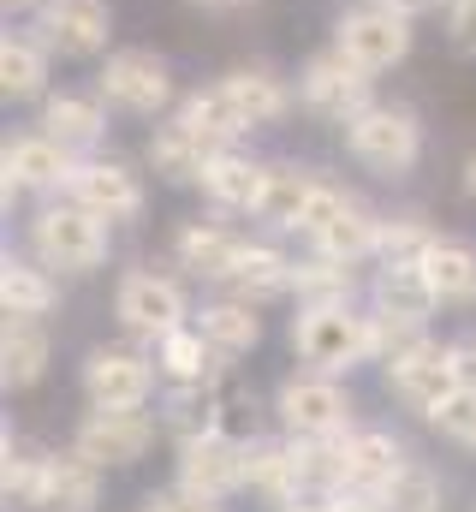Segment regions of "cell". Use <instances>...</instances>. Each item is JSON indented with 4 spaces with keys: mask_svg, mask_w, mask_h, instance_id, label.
Wrapping results in <instances>:
<instances>
[{
    "mask_svg": "<svg viewBox=\"0 0 476 512\" xmlns=\"http://www.w3.org/2000/svg\"><path fill=\"white\" fill-rule=\"evenodd\" d=\"M447 42L453 54H476V0H447Z\"/></svg>",
    "mask_w": 476,
    "mask_h": 512,
    "instance_id": "f6af8a7d",
    "label": "cell"
},
{
    "mask_svg": "<svg viewBox=\"0 0 476 512\" xmlns=\"http://www.w3.org/2000/svg\"><path fill=\"white\" fill-rule=\"evenodd\" d=\"M268 417L274 429L298 435V441H334V435H352L357 423V393L346 387V376H322V370H292L280 376L268 393Z\"/></svg>",
    "mask_w": 476,
    "mask_h": 512,
    "instance_id": "3957f363",
    "label": "cell"
},
{
    "mask_svg": "<svg viewBox=\"0 0 476 512\" xmlns=\"http://www.w3.org/2000/svg\"><path fill=\"white\" fill-rule=\"evenodd\" d=\"M173 483L185 495H203L215 507H227L244 495V441L209 429V435H191V441H173Z\"/></svg>",
    "mask_w": 476,
    "mask_h": 512,
    "instance_id": "4fadbf2b",
    "label": "cell"
},
{
    "mask_svg": "<svg viewBox=\"0 0 476 512\" xmlns=\"http://www.w3.org/2000/svg\"><path fill=\"white\" fill-rule=\"evenodd\" d=\"M465 382L459 376V358H453V340H423V346H411L405 358H393V364H381V387H387V399L393 405H405V411H417V417H429L453 387Z\"/></svg>",
    "mask_w": 476,
    "mask_h": 512,
    "instance_id": "5bb4252c",
    "label": "cell"
},
{
    "mask_svg": "<svg viewBox=\"0 0 476 512\" xmlns=\"http://www.w3.org/2000/svg\"><path fill=\"white\" fill-rule=\"evenodd\" d=\"M72 167H78V155L66 143H54L42 126L12 131L0 143V209L12 215L18 197H60L66 179H72Z\"/></svg>",
    "mask_w": 476,
    "mask_h": 512,
    "instance_id": "9c48e42d",
    "label": "cell"
},
{
    "mask_svg": "<svg viewBox=\"0 0 476 512\" xmlns=\"http://www.w3.org/2000/svg\"><path fill=\"white\" fill-rule=\"evenodd\" d=\"M369 298V280H357L352 262H340V256H322V251H298L292 262V310H304V304H363Z\"/></svg>",
    "mask_w": 476,
    "mask_h": 512,
    "instance_id": "f546056e",
    "label": "cell"
},
{
    "mask_svg": "<svg viewBox=\"0 0 476 512\" xmlns=\"http://www.w3.org/2000/svg\"><path fill=\"white\" fill-rule=\"evenodd\" d=\"M203 6H238V0H203Z\"/></svg>",
    "mask_w": 476,
    "mask_h": 512,
    "instance_id": "816d5d0a",
    "label": "cell"
},
{
    "mask_svg": "<svg viewBox=\"0 0 476 512\" xmlns=\"http://www.w3.org/2000/svg\"><path fill=\"white\" fill-rule=\"evenodd\" d=\"M363 304L369 310H393V316H417V322H435V310H441L423 262H375Z\"/></svg>",
    "mask_w": 476,
    "mask_h": 512,
    "instance_id": "4dcf8cb0",
    "label": "cell"
},
{
    "mask_svg": "<svg viewBox=\"0 0 476 512\" xmlns=\"http://www.w3.org/2000/svg\"><path fill=\"white\" fill-rule=\"evenodd\" d=\"M244 495L256 507L280 512L304 501V477H298V441L286 429H262L256 441H244Z\"/></svg>",
    "mask_w": 476,
    "mask_h": 512,
    "instance_id": "e0dca14e",
    "label": "cell"
},
{
    "mask_svg": "<svg viewBox=\"0 0 476 512\" xmlns=\"http://www.w3.org/2000/svg\"><path fill=\"white\" fill-rule=\"evenodd\" d=\"M381 221L387 215H375L363 197H352L316 239H304L310 251H322V256H340V262H352V268H363V262H375V245H381Z\"/></svg>",
    "mask_w": 476,
    "mask_h": 512,
    "instance_id": "836d02e7",
    "label": "cell"
},
{
    "mask_svg": "<svg viewBox=\"0 0 476 512\" xmlns=\"http://www.w3.org/2000/svg\"><path fill=\"white\" fill-rule=\"evenodd\" d=\"M441 227H429V215H387L381 221V245H375V262H423L429 245H435Z\"/></svg>",
    "mask_w": 476,
    "mask_h": 512,
    "instance_id": "ab89813d",
    "label": "cell"
},
{
    "mask_svg": "<svg viewBox=\"0 0 476 512\" xmlns=\"http://www.w3.org/2000/svg\"><path fill=\"white\" fill-rule=\"evenodd\" d=\"M352 197H357V191L346 185V179L322 173V179H316V191H310V209H304V221H298V239H316V233H322L346 203H352Z\"/></svg>",
    "mask_w": 476,
    "mask_h": 512,
    "instance_id": "7bdbcfd3",
    "label": "cell"
},
{
    "mask_svg": "<svg viewBox=\"0 0 476 512\" xmlns=\"http://www.w3.org/2000/svg\"><path fill=\"white\" fill-rule=\"evenodd\" d=\"M96 96L114 114H131V120H167L179 108L173 66L155 48H108L102 54V72H96Z\"/></svg>",
    "mask_w": 476,
    "mask_h": 512,
    "instance_id": "8992f818",
    "label": "cell"
},
{
    "mask_svg": "<svg viewBox=\"0 0 476 512\" xmlns=\"http://www.w3.org/2000/svg\"><path fill=\"white\" fill-rule=\"evenodd\" d=\"M102 501H108V471L96 459H84L72 441L48 447L42 489H36V507L30 512H96Z\"/></svg>",
    "mask_w": 476,
    "mask_h": 512,
    "instance_id": "d6986e66",
    "label": "cell"
},
{
    "mask_svg": "<svg viewBox=\"0 0 476 512\" xmlns=\"http://www.w3.org/2000/svg\"><path fill=\"white\" fill-rule=\"evenodd\" d=\"M60 310V274L42 268L36 256H0V316H30V322H48Z\"/></svg>",
    "mask_w": 476,
    "mask_h": 512,
    "instance_id": "f1b7e54d",
    "label": "cell"
},
{
    "mask_svg": "<svg viewBox=\"0 0 476 512\" xmlns=\"http://www.w3.org/2000/svg\"><path fill=\"white\" fill-rule=\"evenodd\" d=\"M453 358H459V376H465V382H476V328L453 334Z\"/></svg>",
    "mask_w": 476,
    "mask_h": 512,
    "instance_id": "bcb514c9",
    "label": "cell"
},
{
    "mask_svg": "<svg viewBox=\"0 0 476 512\" xmlns=\"http://www.w3.org/2000/svg\"><path fill=\"white\" fill-rule=\"evenodd\" d=\"M262 411H268L262 393L244 382V370L233 364V370L215 382V429L233 435V441H256V435H262Z\"/></svg>",
    "mask_w": 476,
    "mask_h": 512,
    "instance_id": "f35d334b",
    "label": "cell"
},
{
    "mask_svg": "<svg viewBox=\"0 0 476 512\" xmlns=\"http://www.w3.org/2000/svg\"><path fill=\"white\" fill-rule=\"evenodd\" d=\"M66 197H78L84 209H96L114 227H137L149 215V179L119 155H78V167L66 179Z\"/></svg>",
    "mask_w": 476,
    "mask_h": 512,
    "instance_id": "7c38bea8",
    "label": "cell"
},
{
    "mask_svg": "<svg viewBox=\"0 0 476 512\" xmlns=\"http://www.w3.org/2000/svg\"><path fill=\"white\" fill-rule=\"evenodd\" d=\"M286 346L304 370L322 376H357L363 364H375L369 346V304H304L286 322Z\"/></svg>",
    "mask_w": 476,
    "mask_h": 512,
    "instance_id": "7a4b0ae2",
    "label": "cell"
},
{
    "mask_svg": "<svg viewBox=\"0 0 476 512\" xmlns=\"http://www.w3.org/2000/svg\"><path fill=\"white\" fill-rule=\"evenodd\" d=\"M369 102H375V72H363L340 42L316 48V54L298 66V108H304L310 120L346 131Z\"/></svg>",
    "mask_w": 476,
    "mask_h": 512,
    "instance_id": "52a82bcc",
    "label": "cell"
},
{
    "mask_svg": "<svg viewBox=\"0 0 476 512\" xmlns=\"http://www.w3.org/2000/svg\"><path fill=\"white\" fill-rule=\"evenodd\" d=\"M137 512H227V507H215V501H203V495H185L179 483H167V489H149Z\"/></svg>",
    "mask_w": 476,
    "mask_h": 512,
    "instance_id": "ee69618b",
    "label": "cell"
},
{
    "mask_svg": "<svg viewBox=\"0 0 476 512\" xmlns=\"http://www.w3.org/2000/svg\"><path fill=\"white\" fill-rule=\"evenodd\" d=\"M441 441H453V447H471L476 453V382H459L429 417H423Z\"/></svg>",
    "mask_w": 476,
    "mask_h": 512,
    "instance_id": "b9f144b4",
    "label": "cell"
},
{
    "mask_svg": "<svg viewBox=\"0 0 476 512\" xmlns=\"http://www.w3.org/2000/svg\"><path fill=\"white\" fill-rule=\"evenodd\" d=\"M292 262H298V256L286 251L274 233H268V239H244V251H238V262H233V274H227L221 292H233L244 304L268 310V304L292 298Z\"/></svg>",
    "mask_w": 476,
    "mask_h": 512,
    "instance_id": "603a6c76",
    "label": "cell"
},
{
    "mask_svg": "<svg viewBox=\"0 0 476 512\" xmlns=\"http://www.w3.org/2000/svg\"><path fill=\"white\" fill-rule=\"evenodd\" d=\"M381 507L387 512H447V477H441V465H429V459H405V471L381 489Z\"/></svg>",
    "mask_w": 476,
    "mask_h": 512,
    "instance_id": "74e56055",
    "label": "cell"
},
{
    "mask_svg": "<svg viewBox=\"0 0 476 512\" xmlns=\"http://www.w3.org/2000/svg\"><path fill=\"white\" fill-rule=\"evenodd\" d=\"M405 459H411V447H405L399 429H387V423H357L352 435L340 441V489H369V495H381V489L405 471Z\"/></svg>",
    "mask_w": 476,
    "mask_h": 512,
    "instance_id": "ac0fdd59",
    "label": "cell"
},
{
    "mask_svg": "<svg viewBox=\"0 0 476 512\" xmlns=\"http://www.w3.org/2000/svg\"><path fill=\"white\" fill-rule=\"evenodd\" d=\"M155 417L167 441H191L215 429V382H179L155 393Z\"/></svg>",
    "mask_w": 476,
    "mask_h": 512,
    "instance_id": "d590c367",
    "label": "cell"
},
{
    "mask_svg": "<svg viewBox=\"0 0 476 512\" xmlns=\"http://www.w3.org/2000/svg\"><path fill=\"white\" fill-rule=\"evenodd\" d=\"M161 441V417L155 405H84V417L72 423V447L84 459H96L102 471H131L155 453Z\"/></svg>",
    "mask_w": 476,
    "mask_h": 512,
    "instance_id": "ba28073f",
    "label": "cell"
},
{
    "mask_svg": "<svg viewBox=\"0 0 476 512\" xmlns=\"http://www.w3.org/2000/svg\"><path fill=\"white\" fill-rule=\"evenodd\" d=\"M262 179H268V161L250 155L244 143H233V149H215V155H209L197 191H203V203H209L215 215H256Z\"/></svg>",
    "mask_w": 476,
    "mask_h": 512,
    "instance_id": "7402d4cb",
    "label": "cell"
},
{
    "mask_svg": "<svg viewBox=\"0 0 476 512\" xmlns=\"http://www.w3.org/2000/svg\"><path fill=\"white\" fill-rule=\"evenodd\" d=\"M340 143H346V155L363 173H375V179L393 185V179H411L417 161H423V120H417V108L375 96L352 126L340 131Z\"/></svg>",
    "mask_w": 476,
    "mask_h": 512,
    "instance_id": "277c9868",
    "label": "cell"
},
{
    "mask_svg": "<svg viewBox=\"0 0 476 512\" xmlns=\"http://www.w3.org/2000/svg\"><path fill=\"white\" fill-rule=\"evenodd\" d=\"M54 84V48L30 30H6L0 36V96L6 102H42Z\"/></svg>",
    "mask_w": 476,
    "mask_h": 512,
    "instance_id": "484cf974",
    "label": "cell"
},
{
    "mask_svg": "<svg viewBox=\"0 0 476 512\" xmlns=\"http://www.w3.org/2000/svg\"><path fill=\"white\" fill-rule=\"evenodd\" d=\"M36 36L60 60H96L114 42V6L108 0H42L36 6Z\"/></svg>",
    "mask_w": 476,
    "mask_h": 512,
    "instance_id": "2e32d148",
    "label": "cell"
},
{
    "mask_svg": "<svg viewBox=\"0 0 476 512\" xmlns=\"http://www.w3.org/2000/svg\"><path fill=\"white\" fill-rule=\"evenodd\" d=\"M280 512H334V501H292V507H280Z\"/></svg>",
    "mask_w": 476,
    "mask_h": 512,
    "instance_id": "681fc988",
    "label": "cell"
},
{
    "mask_svg": "<svg viewBox=\"0 0 476 512\" xmlns=\"http://www.w3.org/2000/svg\"><path fill=\"white\" fill-rule=\"evenodd\" d=\"M48 364H54L48 322L6 316V322H0V387H6V393H30V387L48 382Z\"/></svg>",
    "mask_w": 476,
    "mask_h": 512,
    "instance_id": "d4e9b609",
    "label": "cell"
},
{
    "mask_svg": "<svg viewBox=\"0 0 476 512\" xmlns=\"http://www.w3.org/2000/svg\"><path fill=\"white\" fill-rule=\"evenodd\" d=\"M471 512H476V507H471Z\"/></svg>",
    "mask_w": 476,
    "mask_h": 512,
    "instance_id": "f5cc1de1",
    "label": "cell"
},
{
    "mask_svg": "<svg viewBox=\"0 0 476 512\" xmlns=\"http://www.w3.org/2000/svg\"><path fill=\"white\" fill-rule=\"evenodd\" d=\"M334 42L352 54L363 72H393V66H405L411 60V48H417V18H405L399 6H387V0H363V6H346L340 18H334Z\"/></svg>",
    "mask_w": 476,
    "mask_h": 512,
    "instance_id": "30bf717a",
    "label": "cell"
},
{
    "mask_svg": "<svg viewBox=\"0 0 476 512\" xmlns=\"http://www.w3.org/2000/svg\"><path fill=\"white\" fill-rule=\"evenodd\" d=\"M435 328L429 322H417V316H393V310H369V346H375V370L381 364H393V358H405L411 346H423Z\"/></svg>",
    "mask_w": 476,
    "mask_h": 512,
    "instance_id": "60d3db41",
    "label": "cell"
},
{
    "mask_svg": "<svg viewBox=\"0 0 476 512\" xmlns=\"http://www.w3.org/2000/svg\"><path fill=\"white\" fill-rule=\"evenodd\" d=\"M227 96H233L238 120L250 131H268L280 126V120H292L298 114V78H286V72H274V66H233V72H221L215 78Z\"/></svg>",
    "mask_w": 476,
    "mask_h": 512,
    "instance_id": "ffe728a7",
    "label": "cell"
},
{
    "mask_svg": "<svg viewBox=\"0 0 476 512\" xmlns=\"http://www.w3.org/2000/svg\"><path fill=\"white\" fill-rule=\"evenodd\" d=\"M42 465H48V447L6 429L0 435V501L6 507H36V489H42Z\"/></svg>",
    "mask_w": 476,
    "mask_h": 512,
    "instance_id": "8d00e7d4",
    "label": "cell"
},
{
    "mask_svg": "<svg viewBox=\"0 0 476 512\" xmlns=\"http://www.w3.org/2000/svg\"><path fill=\"white\" fill-rule=\"evenodd\" d=\"M149 358H155V370H161V387H179V382H221V376L233 370V358H221L197 322H185V328L161 334V340L149 346Z\"/></svg>",
    "mask_w": 476,
    "mask_h": 512,
    "instance_id": "4316f807",
    "label": "cell"
},
{
    "mask_svg": "<svg viewBox=\"0 0 476 512\" xmlns=\"http://www.w3.org/2000/svg\"><path fill=\"white\" fill-rule=\"evenodd\" d=\"M459 191H465V203L476 209V149L465 155V167H459Z\"/></svg>",
    "mask_w": 476,
    "mask_h": 512,
    "instance_id": "c3c4849f",
    "label": "cell"
},
{
    "mask_svg": "<svg viewBox=\"0 0 476 512\" xmlns=\"http://www.w3.org/2000/svg\"><path fill=\"white\" fill-rule=\"evenodd\" d=\"M209 155H215V149L185 126V120H173V114L149 131V143H143V167H149L161 185H191V191H197V179H203Z\"/></svg>",
    "mask_w": 476,
    "mask_h": 512,
    "instance_id": "83f0119b",
    "label": "cell"
},
{
    "mask_svg": "<svg viewBox=\"0 0 476 512\" xmlns=\"http://www.w3.org/2000/svg\"><path fill=\"white\" fill-rule=\"evenodd\" d=\"M78 393H84V405H155L161 370H155L149 346H137V340L90 346L78 364Z\"/></svg>",
    "mask_w": 476,
    "mask_h": 512,
    "instance_id": "8fae6325",
    "label": "cell"
},
{
    "mask_svg": "<svg viewBox=\"0 0 476 512\" xmlns=\"http://www.w3.org/2000/svg\"><path fill=\"white\" fill-rule=\"evenodd\" d=\"M108 114H114V108L96 96V84H90V90H48L36 126L48 131L54 143H66L72 155H96L102 137H108Z\"/></svg>",
    "mask_w": 476,
    "mask_h": 512,
    "instance_id": "44dd1931",
    "label": "cell"
},
{
    "mask_svg": "<svg viewBox=\"0 0 476 512\" xmlns=\"http://www.w3.org/2000/svg\"><path fill=\"white\" fill-rule=\"evenodd\" d=\"M423 274H429L441 310H471L476 304V239H465V233H435V245L423 256Z\"/></svg>",
    "mask_w": 476,
    "mask_h": 512,
    "instance_id": "1f68e13d",
    "label": "cell"
},
{
    "mask_svg": "<svg viewBox=\"0 0 476 512\" xmlns=\"http://www.w3.org/2000/svg\"><path fill=\"white\" fill-rule=\"evenodd\" d=\"M322 167H304V161H268V179H262V197H256V215L274 239H298V221L310 209V191H316Z\"/></svg>",
    "mask_w": 476,
    "mask_h": 512,
    "instance_id": "cb8c5ba5",
    "label": "cell"
},
{
    "mask_svg": "<svg viewBox=\"0 0 476 512\" xmlns=\"http://www.w3.org/2000/svg\"><path fill=\"white\" fill-rule=\"evenodd\" d=\"M24 245L42 268H54L60 280H90L108 268L114 256V221H102L96 209H84L78 197H42L30 227H24Z\"/></svg>",
    "mask_w": 476,
    "mask_h": 512,
    "instance_id": "6da1fadb",
    "label": "cell"
},
{
    "mask_svg": "<svg viewBox=\"0 0 476 512\" xmlns=\"http://www.w3.org/2000/svg\"><path fill=\"white\" fill-rule=\"evenodd\" d=\"M0 6H6V12H36L42 0H0Z\"/></svg>",
    "mask_w": 476,
    "mask_h": 512,
    "instance_id": "f907efd6",
    "label": "cell"
},
{
    "mask_svg": "<svg viewBox=\"0 0 476 512\" xmlns=\"http://www.w3.org/2000/svg\"><path fill=\"white\" fill-rule=\"evenodd\" d=\"M387 6H399L405 18H423V12H447V0H387Z\"/></svg>",
    "mask_w": 476,
    "mask_h": 512,
    "instance_id": "7dc6e473",
    "label": "cell"
},
{
    "mask_svg": "<svg viewBox=\"0 0 476 512\" xmlns=\"http://www.w3.org/2000/svg\"><path fill=\"white\" fill-rule=\"evenodd\" d=\"M244 239L250 233H238L227 215H197V221H179L173 227V268L185 274V280H197V286H227V274H233L238 251H244Z\"/></svg>",
    "mask_w": 476,
    "mask_h": 512,
    "instance_id": "9a60e30c",
    "label": "cell"
},
{
    "mask_svg": "<svg viewBox=\"0 0 476 512\" xmlns=\"http://www.w3.org/2000/svg\"><path fill=\"white\" fill-rule=\"evenodd\" d=\"M173 120H185V126L197 131L209 149H233L250 137V126L238 120L233 96L221 90V84H203V90H191V96H179V108H173Z\"/></svg>",
    "mask_w": 476,
    "mask_h": 512,
    "instance_id": "e575fe53",
    "label": "cell"
},
{
    "mask_svg": "<svg viewBox=\"0 0 476 512\" xmlns=\"http://www.w3.org/2000/svg\"><path fill=\"white\" fill-rule=\"evenodd\" d=\"M114 322H119V334H125V340L155 346L161 334H173V328L197 322V310H191V292H185V280H179V274L137 262V268H125V274L114 280Z\"/></svg>",
    "mask_w": 476,
    "mask_h": 512,
    "instance_id": "5b68a950",
    "label": "cell"
},
{
    "mask_svg": "<svg viewBox=\"0 0 476 512\" xmlns=\"http://www.w3.org/2000/svg\"><path fill=\"white\" fill-rule=\"evenodd\" d=\"M197 328L209 334V346L221 352V358H250L262 340H268V328H262V310L256 304H244V298H233V292H215L203 310H197Z\"/></svg>",
    "mask_w": 476,
    "mask_h": 512,
    "instance_id": "d6a6232c",
    "label": "cell"
}]
</instances>
